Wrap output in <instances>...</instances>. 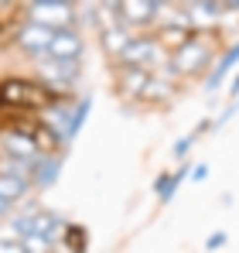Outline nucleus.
I'll return each mask as SVG.
<instances>
[{
	"instance_id": "1",
	"label": "nucleus",
	"mask_w": 239,
	"mask_h": 253,
	"mask_svg": "<svg viewBox=\"0 0 239 253\" xmlns=\"http://www.w3.org/2000/svg\"><path fill=\"white\" fill-rule=\"evenodd\" d=\"M51 103H58V92L51 85L31 83V79H3L0 83V110H48Z\"/></svg>"
},
{
	"instance_id": "2",
	"label": "nucleus",
	"mask_w": 239,
	"mask_h": 253,
	"mask_svg": "<svg viewBox=\"0 0 239 253\" xmlns=\"http://www.w3.org/2000/svg\"><path fill=\"white\" fill-rule=\"evenodd\" d=\"M212 58H215L212 38H205L201 31H192L185 42L167 55V69H171V76H199Z\"/></svg>"
},
{
	"instance_id": "3",
	"label": "nucleus",
	"mask_w": 239,
	"mask_h": 253,
	"mask_svg": "<svg viewBox=\"0 0 239 253\" xmlns=\"http://www.w3.org/2000/svg\"><path fill=\"white\" fill-rule=\"evenodd\" d=\"M120 65H140V69H151V72H171L164 44L158 38H130L126 48L120 51Z\"/></svg>"
},
{
	"instance_id": "4",
	"label": "nucleus",
	"mask_w": 239,
	"mask_h": 253,
	"mask_svg": "<svg viewBox=\"0 0 239 253\" xmlns=\"http://www.w3.org/2000/svg\"><path fill=\"white\" fill-rule=\"evenodd\" d=\"M28 21H38L51 31H62V28H72L76 7H72V0H35L28 7Z\"/></svg>"
},
{
	"instance_id": "5",
	"label": "nucleus",
	"mask_w": 239,
	"mask_h": 253,
	"mask_svg": "<svg viewBox=\"0 0 239 253\" xmlns=\"http://www.w3.org/2000/svg\"><path fill=\"white\" fill-rule=\"evenodd\" d=\"M41 76H44V85H51L58 92V85H72L79 83V62H69V58H41Z\"/></svg>"
},
{
	"instance_id": "6",
	"label": "nucleus",
	"mask_w": 239,
	"mask_h": 253,
	"mask_svg": "<svg viewBox=\"0 0 239 253\" xmlns=\"http://www.w3.org/2000/svg\"><path fill=\"white\" fill-rule=\"evenodd\" d=\"M14 229L28 240V236H41V240H51V233L58 229V219L51 212H41V209H28L24 215L14 219Z\"/></svg>"
},
{
	"instance_id": "7",
	"label": "nucleus",
	"mask_w": 239,
	"mask_h": 253,
	"mask_svg": "<svg viewBox=\"0 0 239 253\" xmlns=\"http://www.w3.org/2000/svg\"><path fill=\"white\" fill-rule=\"evenodd\" d=\"M51 28H44L38 21H24L21 24V31H17V48L24 51V55H31V58H41L44 51H48V42H51Z\"/></svg>"
},
{
	"instance_id": "8",
	"label": "nucleus",
	"mask_w": 239,
	"mask_h": 253,
	"mask_svg": "<svg viewBox=\"0 0 239 253\" xmlns=\"http://www.w3.org/2000/svg\"><path fill=\"white\" fill-rule=\"evenodd\" d=\"M147 79H151V69H140V65H120L117 92L123 96V99H144Z\"/></svg>"
},
{
	"instance_id": "9",
	"label": "nucleus",
	"mask_w": 239,
	"mask_h": 253,
	"mask_svg": "<svg viewBox=\"0 0 239 253\" xmlns=\"http://www.w3.org/2000/svg\"><path fill=\"white\" fill-rule=\"evenodd\" d=\"M44 55H48V58H69V62H79L82 58V38L72 31V28H62V31L51 35ZM44 55H41V58H44Z\"/></svg>"
},
{
	"instance_id": "10",
	"label": "nucleus",
	"mask_w": 239,
	"mask_h": 253,
	"mask_svg": "<svg viewBox=\"0 0 239 253\" xmlns=\"http://www.w3.org/2000/svg\"><path fill=\"white\" fill-rule=\"evenodd\" d=\"M185 10H188V21H192L195 31L215 28V24L222 21V7H219V0H188Z\"/></svg>"
},
{
	"instance_id": "11",
	"label": "nucleus",
	"mask_w": 239,
	"mask_h": 253,
	"mask_svg": "<svg viewBox=\"0 0 239 253\" xmlns=\"http://www.w3.org/2000/svg\"><path fill=\"white\" fill-rule=\"evenodd\" d=\"M0 140H3V147L10 151V158L38 161V144H35V137H28V133H14V130H0Z\"/></svg>"
},
{
	"instance_id": "12",
	"label": "nucleus",
	"mask_w": 239,
	"mask_h": 253,
	"mask_svg": "<svg viewBox=\"0 0 239 253\" xmlns=\"http://www.w3.org/2000/svg\"><path fill=\"white\" fill-rule=\"evenodd\" d=\"M99 38H103V48H106V55L110 58H120V51L126 48L130 42V24H99Z\"/></svg>"
},
{
	"instance_id": "13",
	"label": "nucleus",
	"mask_w": 239,
	"mask_h": 253,
	"mask_svg": "<svg viewBox=\"0 0 239 253\" xmlns=\"http://www.w3.org/2000/svg\"><path fill=\"white\" fill-rule=\"evenodd\" d=\"M236 62H239V44H236V48H229V51L222 55V62L215 65V72L208 76V89H219V85H222V79L236 69Z\"/></svg>"
},
{
	"instance_id": "14",
	"label": "nucleus",
	"mask_w": 239,
	"mask_h": 253,
	"mask_svg": "<svg viewBox=\"0 0 239 253\" xmlns=\"http://www.w3.org/2000/svg\"><path fill=\"white\" fill-rule=\"evenodd\" d=\"M181 178H185V174H160V178H158V185H154V188L160 192V199H164V202L174 195V188L181 185Z\"/></svg>"
},
{
	"instance_id": "15",
	"label": "nucleus",
	"mask_w": 239,
	"mask_h": 253,
	"mask_svg": "<svg viewBox=\"0 0 239 253\" xmlns=\"http://www.w3.org/2000/svg\"><path fill=\"white\" fill-rule=\"evenodd\" d=\"M55 174H58V161H55V158L48 154V158H44V165H38L35 178H38L41 185H51V181H55Z\"/></svg>"
},
{
	"instance_id": "16",
	"label": "nucleus",
	"mask_w": 239,
	"mask_h": 253,
	"mask_svg": "<svg viewBox=\"0 0 239 253\" xmlns=\"http://www.w3.org/2000/svg\"><path fill=\"white\" fill-rule=\"evenodd\" d=\"M65 247H69V250H85V233H82L79 226H69V229H65Z\"/></svg>"
},
{
	"instance_id": "17",
	"label": "nucleus",
	"mask_w": 239,
	"mask_h": 253,
	"mask_svg": "<svg viewBox=\"0 0 239 253\" xmlns=\"http://www.w3.org/2000/svg\"><path fill=\"white\" fill-rule=\"evenodd\" d=\"M201 130H208V124H199L195 130H192V133H188V137H185V140H178V147H174V158H185V154H188V147H192V144L199 140Z\"/></svg>"
},
{
	"instance_id": "18",
	"label": "nucleus",
	"mask_w": 239,
	"mask_h": 253,
	"mask_svg": "<svg viewBox=\"0 0 239 253\" xmlns=\"http://www.w3.org/2000/svg\"><path fill=\"white\" fill-rule=\"evenodd\" d=\"M85 113H89V99H82L79 106H76V117L69 120V133H76V130L82 126V120H85Z\"/></svg>"
},
{
	"instance_id": "19",
	"label": "nucleus",
	"mask_w": 239,
	"mask_h": 253,
	"mask_svg": "<svg viewBox=\"0 0 239 253\" xmlns=\"http://www.w3.org/2000/svg\"><path fill=\"white\" fill-rule=\"evenodd\" d=\"M17 250H24L21 240H0V253H17Z\"/></svg>"
},
{
	"instance_id": "20",
	"label": "nucleus",
	"mask_w": 239,
	"mask_h": 253,
	"mask_svg": "<svg viewBox=\"0 0 239 253\" xmlns=\"http://www.w3.org/2000/svg\"><path fill=\"white\" fill-rule=\"evenodd\" d=\"M222 243H226V233H212V236L205 240V247H208V250H219Z\"/></svg>"
},
{
	"instance_id": "21",
	"label": "nucleus",
	"mask_w": 239,
	"mask_h": 253,
	"mask_svg": "<svg viewBox=\"0 0 239 253\" xmlns=\"http://www.w3.org/2000/svg\"><path fill=\"white\" fill-rule=\"evenodd\" d=\"M222 10H239V0H219Z\"/></svg>"
},
{
	"instance_id": "22",
	"label": "nucleus",
	"mask_w": 239,
	"mask_h": 253,
	"mask_svg": "<svg viewBox=\"0 0 239 253\" xmlns=\"http://www.w3.org/2000/svg\"><path fill=\"white\" fill-rule=\"evenodd\" d=\"M229 96H233V99L239 96V72H236V79H233V85H229Z\"/></svg>"
},
{
	"instance_id": "23",
	"label": "nucleus",
	"mask_w": 239,
	"mask_h": 253,
	"mask_svg": "<svg viewBox=\"0 0 239 253\" xmlns=\"http://www.w3.org/2000/svg\"><path fill=\"white\" fill-rule=\"evenodd\" d=\"M154 3H171V0H154Z\"/></svg>"
}]
</instances>
